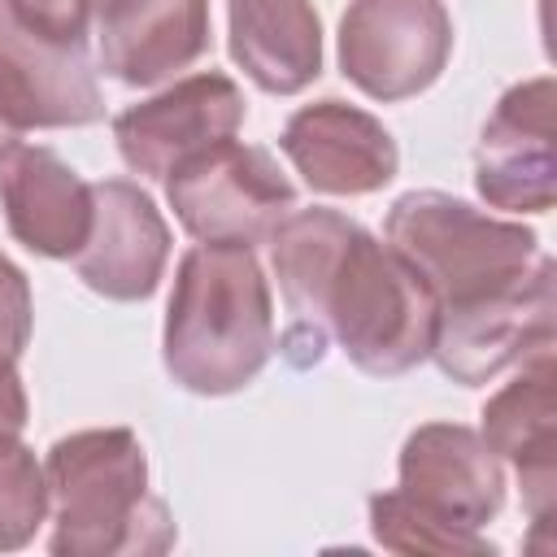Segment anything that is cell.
Listing matches in <instances>:
<instances>
[{
    "mask_svg": "<svg viewBox=\"0 0 557 557\" xmlns=\"http://www.w3.org/2000/svg\"><path fill=\"white\" fill-rule=\"evenodd\" d=\"M270 265L287 309L278 348L292 366H318L331 339L374 379L409 374L431 357L435 292L361 222L335 209H292L270 235Z\"/></svg>",
    "mask_w": 557,
    "mask_h": 557,
    "instance_id": "cell-1",
    "label": "cell"
},
{
    "mask_svg": "<svg viewBox=\"0 0 557 557\" xmlns=\"http://www.w3.org/2000/svg\"><path fill=\"white\" fill-rule=\"evenodd\" d=\"M274 352V300L248 244H196L174 270L165 374L196 396L248 387Z\"/></svg>",
    "mask_w": 557,
    "mask_h": 557,
    "instance_id": "cell-2",
    "label": "cell"
},
{
    "mask_svg": "<svg viewBox=\"0 0 557 557\" xmlns=\"http://www.w3.org/2000/svg\"><path fill=\"white\" fill-rule=\"evenodd\" d=\"M57 557H131L165 553L174 522L165 500L148 492V453L126 426H91L61 435L44 457Z\"/></svg>",
    "mask_w": 557,
    "mask_h": 557,
    "instance_id": "cell-3",
    "label": "cell"
},
{
    "mask_svg": "<svg viewBox=\"0 0 557 557\" xmlns=\"http://www.w3.org/2000/svg\"><path fill=\"white\" fill-rule=\"evenodd\" d=\"M383 235L426 278L440 309L483 300L518 283L540 261V239L531 226L492 218L448 191L396 196Z\"/></svg>",
    "mask_w": 557,
    "mask_h": 557,
    "instance_id": "cell-4",
    "label": "cell"
},
{
    "mask_svg": "<svg viewBox=\"0 0 557 557\" xmlns=\"http://www.w3.org/2000/svg\"><path fill=\"white\" fill-rule=\"evenodd\" d=\"M165 200L191 239L257 248L296 209V187L265 148L222 139L165 174Z\"/></svg>",
    "mask_w": 557,
    "mask_h": 557,
    "instance_id": "cell-5",
    "label": "cell"
},
{
    "mask_svg": "<svg viewBox=\"0 0 557 557\" xmlns=\"http://www.w3.org/2000/svg\"><path fill=\"white\" fill-rule=\"evenodd\" d=\"M453 57L444 0H348L339 17V70L370 100L396 104L426 91Z\"/></svg>",
    "mask_w": 557,
    "mask_h": 557,
    "instance_id": "cell-6",
    "label": "cell"
},
{
    "mask_svg": "<svg viewBox=\"0 0 557 557\" xmlns=\"http://www.w3.org/2000/svg\"><path fill=\"white\" fill-rule=\"evenodd\" d=\"M553 257L540 252V261L518 283L483 300L440 309L431 339V361L440 366V374L461 387H483L518 366L531 348L553 344Z\"/></svg>",
    "mask_w": 557,
    "mask_h": 557,
    "instance_id": "cell-7",
    "label": "cell"
},
{
    "mask_svg": "<svg viewBox=\"0 0 557 557\" xmlns=\"http://www.w3.org/2000/svg\"><path fill=\"white\" fill-rule=\"evenodd\" d=\"M244 91L235 78L205 70L170 83L165 91L122 109L113 117V139L122 161L144 178H165L187 157L235 139L244 126Z\"/></svg>",
    "mask_w": 557,
    "mask_h": 557,
    "instance_id": "cell-8",
    "label": "cell"
},
{
    "mask_svg": "<svg viewBox=\"0 0 557 557\" xmlns=\"http://www.w3.org/2000/svg\"><path fill=\"white\" fill-rule=\"evenodd\" d=\"M553 104L557 87L548 74L509 87L492 117L483 122L474 148V187L492 209L505 213H548L557 196L553 161Z\"/></svg>",
    "mask_w": 557,
    "mask_h": 557,
    "instance_id": "cell-9",
    "label": "cell"
},
{
    "mask_svg": "<svg viewBox=\"0 0 557 557\" xmlns=\"http://www.w3.org/2000/svg\"><path fill=\"white\" fill-rule=\"evenodd\" d=\"M396 474V492L409 505L461 531H483L505 505L500 457L461 422H422L409 431Z\"/></svg>",
    "mask_w": 557,
    "mask_h": 557,
    "instance_id": "cell-10",
    "label": "cell"
},
{
    "mask_svg": "<svg viewBox=\"0 0 557 557\" xmlns=\"http://www.w3.org/2000/svg\"><path fill=\"white\" fill-rule=\"evenodd\" d=\"M278 148L287 152V161L296 165V174L305 178L309 191L318 196H370L383 191L396 178L400 152L392 131L357 109L344 104L335 96L300 104L283 135Z\"/></svg>",
    "mask_w": 557,
    "mask_h": 557,
    "instance_id": "cell-11",
    "label": "cell"
},
{
    "mask_svg": "<svg viewBox=\"0 0 557 557\" xmlns=\"http://www.w3.org/2000/svg\"><path fill=\"white\" fill-rule=\"evenodd\" d=\"M70 261L96 296L122 305L148 300L170 261V226L139 183H91V231Z\"/></svg>",
    "mask_w": 557,
    "mask_h": 557,
    "instance_id": "cell-12",
    "label": "cell"
},
{
    "mask_svg": "<svg viewBox=\"0 0 557 557\" xmlns=\"http://www.w3.org/2000/svg\"><path fill=\"white\" fill-rule=\"evenodd\" d=\"M483 444L518 470L522 500L535 527H548L557 500V366L553 344L531 348L518 361L513 383H505L483 405Z\"/></svg>",
    "mask_w": 557,
    "mask_h": 557,
    "instance_id": "cell-13",
    "label": "cell"
},
{
    "mask_svg": "<svg viewBox=\"0 0 557 557\" xmlns=\"http://www.w3.org/2000/svg\"><path fill=\"white\" fill-rule=\"evenodd\" d=\"M213 44L209 0H100V70L122 87H157Z\"/></svg>",
    "mask_w": 557,
    "mask_h": 557,
    "instance_id": "cell-14",
    "label": "cell"
},
{
    "mask_svg": "<svg viewBox=\"0 0 557 557\" xmlns=\"http://www.w3.org/2000/svg\"><path fill=\"white\" fill-rule=\"evenodd\" d=\"M0 83L26 131L91 126L104 117L83 44H48L13 22L0 0Z\"/></svg>",
    "mask_w": 557,
    "mask_h": 557,
    "instance_id": "cell-15",
    "label": "cell"
},
{
    "mask_svg": "<svg viewBox=\"0 0 557 557\" xmlns=\"http://www.w3.org/2000/svg\"><path fill=\"white\" fill-rule=\"evenodd\" d=\"M0 209L22 248L65 261L87 244L91 183L52 148H13L0 161Z\"/></svg>",
    "mask_w": 557,
    "mask_h": 557,
    "instance_id": "cell-16",
    "label": "cell"
},
{
    "mask_svg": "<svg viewBox=\"0 0 557 557\" xmlns=\"http://www.w3.org/2000/svg\"><path fill=\"white\" fill-rule=\"evenodd\" d=\"M231 61L270 96H296L322 74L313 0H226Z\"/></svg>",
    "mask_w": 557,
    "mask_h": 557,
    "instance_id": "cell-17",
    "label": "cell"
},
{
    "mask_svg": "<svg viewBox=\"0 0 557 557\" xmlns=\"http://www.w3.org/2000/svg\"><path fill=\"white\" fill-rule=\"evenodd\" d=\"M370 531H374V544H383L392 553H448V557H461V553H470V557L496 553V544L483 531L448 527V522L422 513L418 505H409L396 487L370 496Z\"/></svg>",
    "mask_w": 557,
    "mask_h": 557,
    "instance_id": "cell-18",
    "label": "cell"
},
{
    "mask_svg": "<svg viewBox=\"0 0 557 557\" xmlns=\"http://www.w3.org/2000/svg\"><path fill=\"white\" fill-rule=\"evenodd\" d=\"M48 522L44 461L22 444V431L0 426V553H17Z\"/></svg>",
    "mask_w": 557,
    "mask_h": 557,
    "instance_id": "cell-19",
    "label": "cell"
},
{
    "mask_svg": "<svg viewBox=\"0 0 557 557\" xmlns=\"http://www.w3.org/2000/svg\"><path fill=\"white\" fill-rule=\"evenodd\" d=\"M4 9L48 44H83L100 0H4Z\"/></svg>",
    "mask_w": 557,
    "mask_h": 557,
    "instance_id": "cell-20",
    "label": "cell"
},
{
    "mask_svg": "<svg viewBox=\"0 0 557 557\" xmlns=\"http://www.w3.org/2000/svg\"><path fill=\"white\" fill-rule=\"evenodd\" d=\"M30 322H35V300L26 274L0 252V352L22 357L30 344Z\"/></svg>",
    "mask_w": 557,
    "mask_h": 557,
    "instance_id": "cell-21",
    "label": "cell"
},
{
    "mask_svg": "<svg viewBox=\"0 0 557 557\" xmlns=\"http://www.w3.org/2000/svg\"><path fill=\"white\" fill-rule=\"evenodd\" d=\"M26 418H30V400H26V387H22V374H17V357L0 352V426L22 431Z\"/></svg>",
    "mask_w": 557,
    "mask_h": 557,
    "instance_id": "cell-22",
    "label": "cell"
},
{
    "mask_svg": "<svg viewBox=\"0 0 557 557\" xmlns=\"http://www.w3.org/2000/svg\"><path fill=\"white\" fill-rule=\"evenodd\" d=\"M22 135H26V126H22L13 100H9V91H4V83H0V161H4L13 148H22Z\"/></svg>",
    "mask_w": 557,
    "mask_h": 557,
    "instance_id": "cell-23",
    "label": "cell"
}]
</instances>
